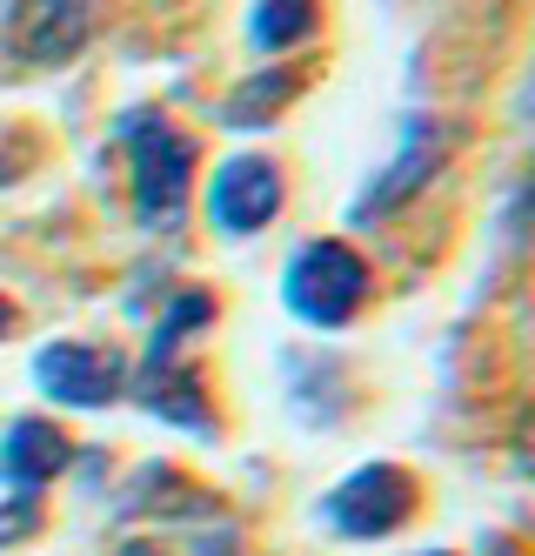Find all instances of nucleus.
Wrapping results in <instances>:
<instances>
[{
  "mask_svg": "<svg viewBox=\"0 0 535 556\" xmlns=\"http://www.w3.org/2000/svg\"><path fill=\"white\" fill-rule=\"evenodd\" d=\"M120 141H128V162H135V215H141V228H175L181 208H188V181H194V141L161 108L120 114Z\"/></svg>",
  "mask_w": 535,
  "mask_h": 556,
  "instance_id": "f257e3e1",
  "label": "nucleus"
},
{
  "mask_svg": "<svg viewBox=\"0 0 535 556\" xmlns=\"http://www.w3.org/2000/svg\"><path fill=\"white\" fill-rule=\"evenodd\" d=\"M281 295H288V308H295L302 323L342 329L361 308V295H368V268H361V255L348 242H308L295 262H288Z\"/></svg>",
  "mask_w": 535,
  "mask_h": 556,
  "instance_id": "f03ea898",
  "label": "nucleus"
},
{
  "mask_svg": "<svg viewBox=\"0 0 535 556\" xmlns=\"http://www.w3.org/2000/svg\"><path fill=\"white\" fill-rule=\"evenodd\" d=\"M321 509L342 536H388V530L408 523V509H416V483H408V469H395V463H368L348 483L328 490Z\"/></svg>",
  "mask_w": 535,
  "mask_h": 556,
  "instance_id": "7ed1b4c3",
  "label": "nucleus"
},
{
  "mask_svg": "<svg viewBox=\"0 0 535 556\" xmlns=\"http://www.w3.org/2000/svg\"><path fill=\"white\" fill-rule=\"evenodd\" d=\"M275 208H281V175H275V162H262V154H228V162L215 168V181H208V215H215V228L255 235V228H268Z\"/></svg>",
  "mask_w": 535,
  "mask_h": 556,
  "instance_id": "20e7f679",
  "label": "nucleus"
},
{
  "mask_svg": "<svg viewBox=\"0 0 535 556\" xmlns=\"http://www.w3.org/2000/svg\"><path fill=\"white\" fill-rule=\"evenodd\" d=\"M34 382L54 395V403H74V409H101L120 395V363L107 349H88V342H48L34 355Z\"/></svg>",
  "mask_w": 535,
  "mask_h": 556,
  "instance_id": "39448f33",
  "label": "nucleus"
},
{
  "mask_svg": "<svg viewBox=\"0 0 535 556\" xmlns=\"http://www.w3.org/2000/svg\"><path fill=\"white\" fill-rule=\"evenodd\" d=\"M8 41L27 61H74L88 48V0H14Z\"/></svg>",
  "mask_w": 535,
  "mask_h": 556,
  "instance_id": "423d86ee",
  "label": "nucleus"
},
{
  "mask_svg": "<svg viewBox=\"0 0 535 556\" xmlns=\"http://www.w3.org/2000/svg\"><path fill=\"white\" fill-rule=\"evenodd\" d=\"M442 154H448V135L435 122H408L402 135V154H395V168H382L375 181H368V194L355 202V222H375L388 208H402L416 188H429V175L442 168Z\"/></svg>",
  "mask_w": 535,
  "mask_h": 556,
  "instance_id": "0eeeda50",
  "label": "nucleus"
},
{
  "mask_svg": "<svg viewBox=\"0 0 535 556\" xmlns=\"http://www.w3.org/2000/svg\"><path fill=\"white\" fill-rule=\"evenodd\" d=\"M135 395L154 409V416H168V422H181V429H208V395H201V376L181 363V349H154L148 342V363H141V382H135Z\"/></svg>",
  "mask_w": 535,
  "mask_h": 556,
  "instance_id": "6e6552de",
  "label": "nucleus"
},
{
  "mask_svg": "<svg viewBox=\"0 0 535 556\" xmlns=\"http://www.w3.org/2000/svg\"><path fill=\"white\" fill-rule=\"evenodd\" d=\"M61 463H67V435L54 422H40V416H21L8 435H0V476H8L14 490L48 483Z\"/></svg>",
  "mask_w": 535,
  "mask_h": 556,
  "instance_id": "1a4fd4ad",
  "label": "nucleus"
},
{
  "mask_svg": "<svg viewBox=\"0 0 535 556\" xmlns=\"http://www.w3.org/2000/svg\"><path fill=\"white\" fill-rule=\"evenodd\" d=\"M308 27H315V0H262L249 34H255L262 48H295Z\"/></svg>",
  "mask_w": 535,
  "mask_h": 556,
  "instance_id": "9d476101",
  "label": "nucleus"
},
{
  "mask_svg": "<svg viewBox=\"0 0 535 556\" xmlns=\"http://www.w3.org/2000/svg\"><path fill=\"white\" fill-rule=\"evenodd\" d=\"M302 88V74H262V88H249V94H241L228 114H234V122H255V114L262 108H275V101H288V94H295Z\"/></svg>",
  "mask_w": 535,
  "mask_h": 556,
  "instance_id": "9b49d317",
  "label": "nucleus"
},
{
  "mask_svg": "<svg viewBox=\"0 0 535 556\" xmlns=\"http://www.w3.org/2000/svg\"><path fill=\"white\" fill-rule=\"evenodd\" d=\"M515 228H535V168L522 181V202H515Z\"/></svg>",
  "mask_w": 535,
  "mask_h": 556,
  "instance_id": "f8f14e48",
  "label": "nucleus"
},
{
  "mask_svg": "<svg viewBox=\"0 0 535 556\" xmlns=\"http://www.w3.org/2000/svg\"><path fill=\"white\" fill-rule=\"evenodd\" d=\"M515 450H522V463L535 469V403H528V416H522V435H515Z\"/></svg>",
  "mask_w": 535,
  "mask_h": 556,
  "instance_id": "ddd939ff",
  "label": "nucleus"
},
{
  "mask_svg": "<svg viewBox=\"0 0 535 556\" xmlns=\"http://www.w3.org/2000/svg\"><path fill=\"white\" fill-rule=\"evenodd\" d=\"M120 556H161V549H148V543H120Z\"/></svg>",
  "mask_w": 535,
  "mask_h": 556,
  "instance_id": "4468645a",
  "label": "nucleus"
},
{
  "mask_svg": "<svg viewBox=\"0 0 535 556\" xmlns=\"http://www.w3.org/2000/svg\"><path fill=\"white\" fill-rule=\"evenodd\" d=\"M0 329H8V302H0Z\"/></svg>",
  "mask_w": 535,
  "mask_h": 556,
  "instance_id": "2eb2a0df",
  "label": "nucleus"
},
{
  "mask_svg": "<svg viewBox=\"0 0 535 556\" xmlns=\"http://www.w3.org/2000/svg\"><path fill=\"white\" fill-rule=\"evenodd\" d=\"M435 556H448V549H435Z\"/></svg>",
  "mask_w": 535,
  "mask_h": 556,
  "instance_id": "dca6fc26",
  "label": "nucleus"
}]
</instances>
